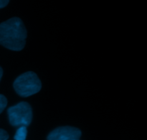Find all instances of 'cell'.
<instances>
[{"label": "cell", "instance_id": "6da1fadb", "mask_svg": "<svg viewBox=\"0 0 147 140\" xmlns=\"http://www.w3.org/2000/svg\"><path fill=\"white\" fill-rule=\"evenodd\" d=\"M27 30L22 20L12 17L0 24V44L14 51H20L24 47Z\"/></svg>", "mask_w": 147, "mask_h": 140}, {"label": "cell", "instance_id": "7a4b0ae2", "mask_svg": "<svg viewBox=\"0 0 147 140\" xmlns=\"http://www.w3.org/2000/svg\"><path fill=\"white\" fill-rule=\"evenodd\" d=\"M14 89L17 94L28 97L38 93L42 87L41 81L34 72L29 71L19 76L14 82Z\"/></svg>", "mask_w": 147, "mask_h": 140}, {"label": "cell", "instance_id": "3957f363", "mask_svg": "<svg viewBox=\"0 0 147 140\" xmlns=\"http://www.w3.org/2000/svg\"><path fill=\"white\" fill-rule=\"evenodd\" d=\"M9 123L13 126H27L32 119L31 106L27 102H20L7 110Z\"/></svg>", "mask_w": 147, "mask_h": 140}, {"label": "cell", "instance_id": "277c9868", "mask_svg": "<svg viewBox=\"0 0 147 140\" xmlns=\"http://www.w3.org/2000/svg\"><path fill=\"white\" fill-rule=\"evenodd\" d=\"M81 137L79 129L73 126H60L52 131L47 136V140H75Z\"/></svg>", "mask_w": 147, "mask_h": 140}, {"label": "cell", "instance_id": "5b68a950", "mask_svg": "<svg viewBox=\"0 0 147 140\" xmlns=\"http://www.w3.org/2000/svg\"><path fill=\"white\" fill-rule=\"evenodd\" d=\"M27 130L26 126H20L16 132L14 138L15 140H25L27 138Z\"/></svg>", "mask_w": 147, "mask_h": 140}, {"label": "cell", "instance_id": "8992f818", "mask_svg": "<svg viewBox=\"0 0 147 140\" xmlns=\"http://www.w3.org/2000/svg\"><path fill=\"white\" fill-rule=\"evenodd\" d=\"M7 105V100L3 95L0 94V114L4 111Z\"/></svg>", "mask_w": 147, "mask_h": 140}, {"label": "cell", "instance_id": "52a82bcc", "mask_svg": "<svg viewBox=\"0 0 147 140\" xmlns=\"http://www.w3.org/2000/svg\"><path fill=\"white\" fill-rule=\"evenodd\" d=\"M9 139V135L5 130L0 129V140H7Z\"/></svg>", "mask_w": 147, "mask_h": 140}, {"label": "cell", "instance_id": "ba28073f", "mask_svg": "<svg viewBox=\"0 0 147 140\" xmlns=\"http://www.w3.org/2000/svg\"><path fill=\"white\" fill-rule=\"evenodd\" d=\"M9 2V0H0V9L5 7Z\"/></svg>", "mask_w": 147, "mask_h": 140}, {"label": "cell", "instance_id": "9c48e42d", "mask_svg": "<svg viewBox=\"0 0 147 140\" xmlns=\"http://www.w3.org/2000/svg\"><path fill=\"white\" fill-rule=\"evenodd\" d=\"M2 75H3V70L1 67H0V80H1V77H2Z\"/></svg>", "mask_w": 147, "mask_h": 140}, {"label": "cell", "instance_id": "30bf717a", "mask_svg": "<svg viewBox=\"0 0 147 140\" xmlns=\"http://www.w3.org/2000/svg\"><path fill=\"white\" fill-rule=\"evenodd\" d=\"M75 140H79V139H75Z\"/></svg>", "mask_w": 147, "mask_h": 140}]
</instances>
